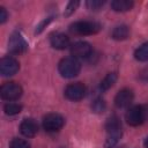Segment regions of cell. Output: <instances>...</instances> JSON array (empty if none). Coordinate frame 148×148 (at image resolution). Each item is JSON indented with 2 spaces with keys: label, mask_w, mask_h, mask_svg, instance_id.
<instances>
[{
  "label": "cell",
  "mask_w": 148,
  "mask_h": 148,
  "mask_svg": "<svg viewBox=\"0 0 148 148\" xmlns=\"http://www.w3.org/2000/svg\"><path fill=\"white\" fill-rule=\"evenodd\" d=\"M65 124V119L59 113H49L43 118V127L46 132H57Z\"/></svg>",
  "instance_id": "52a82bcc"
},
{
  "label": "cell",
  "mask_w": 148,
  "mask_h": 148,
  "mask_svg": "<svg viewBox=\"0 0 148 148\" xmlns=\"http://www.w3.org/2000/svg\"><path fill=\"white\" fill-rule=\"evenodd\" d=\"M50 44L53 49L57 50H65L69 46V38L65 34H54L50 38Z\"/></svg>",
  "instance_id": "4fadbf2b"
},
{
  "label": "cell",
  "mask_w": 148,
  "mask_h": 148,
  "mask_svg": "<svg viewBox=\"0 0 148 148\" xmlns=\"http://www.w3.org/2000/svg\"><path fill=\"white\" fill-rule=\"evenodd\" d=\"M20 131H21V133H22L24 136H27V138H32V136H35V135L37 134V132H38V125H37V123H36L34 119L27 118V119H24V120L21 123V125H20Z\"/></svg>",
  "instance_id": "7c38bea8"
},
{
  "label": "cell",
  "mask_w": 148,
  "mask_h": 148,
  "mask_svg": "<svg viewBox=\"0 0 148 148\" xmlns=\"http://www.w3.org/2000/svg\"><path fill=\"white\" fill-rule=\"evenodd\" d=\"M91 109H92V111L96 112V113L103 112V111L105 110V102H104V99H102V98H96V99H94V102H92V104H91Z\"/></svg>",
  "instance_id": "ffe728a7"
},
{
  "label": "cell",
  "mask_w": 148,
  "mask_h": 148,
  "mask_svg": "<svg viewBox=\"0 0 148 148\" xmlns=\"http://www.w3.org/2000/svg\"><path fill=\"white\" fill-rule=\"evenodd\" d=\"M91 53H92V47L87 42H76L71 46V54L75 59L89 58L91 56Z\"/></svg>",
  "instance_id": "30bf717a"
},
{
  "label": "cell",
  "mask_w": 148,
  "mask_h": 148,
  "mask_svg": "<svg viewBox=\"0 0 148 148\" xmlns=\"http://www.w3.org/2000/svg\"><path fill=\"white\" fill-rule=\"evenodd\" d=\"M128 35H130V29L127 25H118L112 31V37L117 40H124L128 37Z\"/></svg>",
  "instance_id": "9a60e30c"
},
{
  "label": "cell",
  "mask_w": 148,
  "mask_h": 148,
  "mask_svg": "<svg viewBox=\"0 0 148 148\" xmlns=\"http://www.w3.org/2000/svg\"><path fill=\"white\" fill-rule=\"evenodd\" d=\"M79 5H80V2L77 1V0H73V1H69L68 3H67V6H66V8H65V13H64V15L65 16H69V15H72L74 12H75V9L79 7Z\"/></svg>",
  "instance_id": "7402d4cb"
},
{
  "label": "cell",
  "mask_w": 148,
  "mask_h": 148,
  "mask_svg": "<svg viewBox=\"0 0 148 148\" xmlns=\"http://www.w3.org/2000/svg\"><path fill=\"white\" fill-rule=\"evenodd\" d=\"M8 49L9 52L13 54H22L28 50V43L23 38V36L20 32H14L9 37L8 40Z\"/></svg>",
  "instance_id": "5b68a950"
},
{
  "label": "cell",
  "mask_w": 148,
  "mask_h": 148,
  "mask_svg": "<svg viewBox=\"0 0 148 148\" xmlns=\"http://www.w3.org/2000/svg\"><path fill=\"white\" fill-rule=\"evenodd\" d=\"M133 1L131 0H113L111 2V8L116 12H127L133 7Z\"/></svg>",
  "instance_id": "5bb4252c"
},
{
  "label": "cell",
  "mask_w": 148,
  "mask_h": 148,
  "mask_svg": "<svg viewBox=\"0 0 148 148\" xmlns=\"http://www.w3.org/2000/svg\"><path fill=\"white\" fill-rule=\"evenodd\" d=\"M133 91L128 88H124L121 90H119L114 97V104L117 108L123 109V108H127L130 106V104L133 101Z\"/></svg>",
  "instance_id": "8fae6325"
},
{
  "label": "cell",
  "mask_w": 148,
  "mask_h": 148,
  "mask_svg": "<svg viewBox=\"0 0 148 148\" xmlns=\"http://www.w3.org/2000/svg\"><path fill=\"white\" fill-rule=\"evenodd\" d=\"M143 143H145V147H146V148H148V136L145 139V142H143Z\"/></svg>",
  "instance_id": "cb8c5ba5"
},
{
  "label": "cell",
  "mask_w": 148,
  "mask_h": 148,
  "mask_svg": "<svg viewBox=\"0 0 148 148\" xmlns=\"http://www.w3.org/2000/svg\"><path fill=\"white\" fill-rule=\"evenodd\" d=\"M105 128H106V133H108L106 141H105V147L111 148L121 138V124H120L119 118L114 114L111 116L108 119L106 124H105Z\"/></svg>",
  "instance_id": "6da1fadb"
},
{
  "label": "cell",
  "mask_w": 148,
  "mask_h": 148,
  "mask_svg": "<svg viewBox=\"0 0 148 148\" xmlns=\"http://www.w3.org/2000/svg\"><path fill=\"white\" fill-rule=\"evenodd\" d=\"M61 148H65V147H61Z\"/></svg>",
  "instance_id": "d4e9b609"
},
{
  "label": "cell",
  "mask_w": 148,
  "mask_h": 148,
  "mask_svg": "<svg viewBox=\"0 0 148 148\" xmlns=\"http://www.w3.org/2000/svg\"><path fill=\"white\" fill-rule=\"evenodd\" d=\"M20 69L18 61L13 57H5L0 61V73L2 76H12Z\"/></svg>",
  "instance_id": "9c48e42d"
},
{
  "label": "cell",
  "mask_w": 148,
  "mask_h": 148,
  "mask_svg": "<svg viewBox=\"0 0 148 148\" xmlns=\"http://www.w3.org/2000/svg\"><path fill=\"white\" fill-rule=\"evenodd\" d=\"M22 110V106L17 103H14V102H9L7 104H5L3 106V111L8 116H15V114H18Z\"/></svg>",
  "instance_id": "ac0fdd59"
},
{
  "label": "cell",
  "mask_w": 148,
  "mask_h": 148,
  "mask_svg": "<svg viewBox=\"0 0 148 148\" xmlns=\"http://www.w3.org/2000/svg\"><path fill=\"white\" fill-rule=\"evenodd\" d=\"M80 69H81V65H80L79 60L73 57L61 59L58 65L59 73L61 74V76L67 77V79L76 76L80 73Z\"/></svg>",
  "instance_id": "3957f363"
},
{
  "label": "cell",
  "mask_w": 148,
  "mask_h": 148,
  "mask_svg": "<svg viewBox=\"0 0 148 148\" xmlns=\"http://www.w3.org/2000/svg\"><path fill=\"white\" fill-rule=\"evenodd\" d=\"M7 20V12L3 7L0 8V23H5Z\"/></svg>",
  "instance_id": "603a6c76"
},
{
  "label": "cell",
  "mask_w": 148,
  "mask_h": 148,
  "mask_svg": "<svg viewBox=\"0 0 148 148\" xmlns=\"http://www.w3.org/2000/svg\"><path fill=\"white\" fill-rule=\"evenodd\" d=\"M9 148H30V143L24 139L15 138L10 141Z\"/></svg>",
  "instance_id": "d6986e66"
},
{
  "label": "cell",
  "mask_w": 148,
  "mask_h": 148,
  "mask_svg": "<svg viewBox=\"0 0 148 148\" xmlns=\"http://www.w3.org/2000/svg\"><path fill=\"white\" fill-rule=\"evenodd\" d=\"M117 81V73L112 72V73H109L105 75V77L101 81V84H99V88L102 90H108L110 89Z\"/></svg>",
  "instance_id": "2e32d148"
},
{
  "label": "cell",
  "mask_w": 148,
  "mask_h": 148,
  "mask_svg": "<svg viewBox=\"0 0 148 148\" xmlns=\"http://www.w3.org/2000/svg\"><path fill=\"white\" fill-rule=\"evenodd\" d=\"M126 121L131 126H139L148 118V109L142 105H134L130 108L126 112Z\"/></svg>",
  "instance_id": "277c9868"
},
{
  "label": "cell",
  "mask_w": 148,
  "mask_h": 148,
  "mask_svg": "<svg viewBox=\"0 0 148 148\" xmlns=\"http://www.w3.org/2000/svg\"><path fill=\"white\" fill-rule=\"evenodd\" d=\"M134 57L139 61H147L148 60V42L147 43H143L142 45H140L135 50Z\"/></svg>",
  "instance_id": "e0dca14e"
},
{
  "label": "cell",
  "mask_w": 148,
  "mask_h": 148,
  "mask_svg": "<svg viewBox=\"0 0 148 148\" xmlns=\"http://www.w3.org/2000/svg\"><path fill=\"white\" fill-rule=\"evenodd\" d=\"M0 94H1L2 99L5 101H15L21 97L22 88L16 82H6L1 86Z\"/></svg>",
  "instance_id": "8992f818"
},
{
  "label": "cell",
  "mask_w": 148,
  "mask_h": 148,
  "mask_svg": "<svg viewBox=\"0 0 148 148\" xmlns=\"http://www.w3.org/2000/svg\"><path fill=\"white\" fill-rule=\"evenodd\" d=\"M86 95V87L83 83L81 82H75V83H71L66 87L65 89V96L67 99L76 102L80 101Z\"/></svg>",
  "instance_id": "ba28073f"
},
{
  "label": "cell",
  "mask_w": 148,
  "mask_h": 148,
  "mask_svg": "<svg viewBox=\"0 0 148 148\" xmlns=\"http://www.w3.org/2000/svg\"><path fill=\"white\" fill-rule=\"evenodd\" d=\"M101 30V24L94 21H77L69 25V31L74 35L87 36L97 34Z\"/></svg>",
  "instance_id": "7a4b0ae2"
},
{
  "label": "cell",
  "mask_w": 148,
  "mask_h": 148,
  "mask_svg": "<svg viewBox=\"0 0 148 148\" xmlns=\"http://www.w3.org/2000/svg\"><path fill=\"white\" fill-rule=\"evenodd\" d=\"M104 3H105V1H103V0H88L86 2V6L90 10H98Z\"/></svg>",
  "instance_id": "44dd1931"
}]
</instances>
